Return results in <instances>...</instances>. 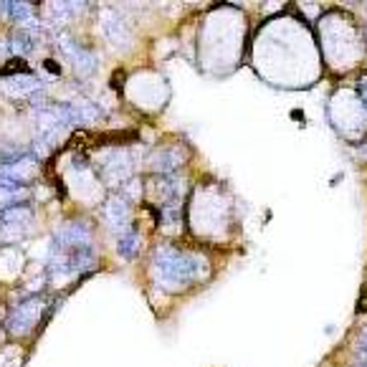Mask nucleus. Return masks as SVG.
<instances>
[{"label":"nucleus","mask_w":367,"mask_h":367,"mask_svg":"<svg viewBox=\"0 0 367 367\" xmlns=\"http://www.w3.org/2000/svg\"><path fill=\"white\" fill-rule=\"evenodd\" d=\"M203 266H206V261L201 256L178 251L173 246H160L152 259L154 281L167 292H182L190 284H195L203 276Z\"/></svg>","instance_id":"f257e3e1"},{"label":"nucleus","mask_w":367,"mask_h":367,"mask_svg":"<svg viewBox=\"0 0 367 367\" xmlns=\"http://www.w3.org/2000/svg\"><path fill=\"white\" fill-rule=\"evenodd\" d=\"M69 117H71V124H92L99 120V109L94 107L92 101L79 99L69 104Z\"/></svg>","instance_id":"0eeeda50"},{"label":"nucleus","mask_w":367,"mask_h":367,"mask_svg":"<svg viewBox=\"0 0 367 367\" xmlns=\"http://www.w3.org/2000/svg\"><path fill=\"white\" fill-rule=\"evenodd\" d=\"M73 64H76V71L81 73V76H89V73H94V69H96V56L92 54V51H87V48H76L73 51Z\"/></svg>","instance_id":"9b49d317"},{"label":"nucleus","mask_w":367,"mask_h":367,"mask_svg":"<svg viewBox=\"0 0 367 367\" xmlns=\"http://www.w3.org/2000/svg\"><path fill=\"white\" fill-rule=\"evenodd\" d=\"M104 215H107V223L114 228V231H129V206H127V198L122 195H112L104 206Z\"/></svg>","instance_id":"39448f33"},{"label":"nucleus","mask_w":367,"mask_h":367,"mask_svg":"<svg viewBox=\"0 0 367 367\" xmlns=\"http://www.w3.org/2000/svg\"><path fill=\"white\" fill-rule=\"evenodd\" d=\"M43 307H46V301L43 299H28L23 301L20 307L13 309V314H10V319H8V329L13 334H28L31 329L38 324L41 314H43Z\"/></svg>","instance_id":"f03ea898"},{"label":"nucleus","mask_w":367,"mask_h":367,"mask_svg":"<svg viewBox=\"0 0 367 367\" xmlns=\"http://www.w3.org/2000/svg\"><path fill=\"white\" fill-rule=\"evenodd\" d=\"M101 31H104V36H107L117 48L129 46V41H132L127 23L122 20V15L112 13V10H107V13L101 15Z\"/></svg>","instance_id":"20e7f679"},{"label":"nucleus","mask_w":367,"mask_h":367,"mask_svg":"<svg viewBox=\"0 0 367 367\" xmlns=\"http://www.w3.org/2000/svg\"><path fill=\"white\" fill-rule=\"evenodd\" d=\"M120 256L122 259H134L137 251H140V233L137 231H127V233H122L120 238Z\"/></svg>","instance_id":"f8f14e48"},{"label":"nucleus","mask_w":367,"mask_h":367,"mask_svg":"<svg viewBox=\"0 0 367 367\" xmlns=\"http://www.w3.org/2000/svg\"><path fill=\"white\" fill-rule=\"evenodd\" d=\"M6 92L13 94V96H28V94L38 92V79L31 76V73H23V76H6Z\"/></svg>","instance_id":"423d86ee"},{"label":"nucleus","mask_w":367,"mask_h":367,"mask_svg":"<svg viewBox=\"0 0 367 367\" xmlns=\"http://www.w3.org/2000/svg\"><path fill=\"white\" fill-rule=\"evenodd\" d=\"M360 367H367V362H360Z\"/></svg>","instance_id":"ddd939ff"},{"label":"nucleus","mask_w":367,"mask_h":367,"mask_svg":"<svg viewBox=\"0 0 367 367\" xmlns=\"http://www.w3.org/2000/svg\"><path fill=\"white\" fill-rule=\"evenodd\" d=\"M54 238L59 248L92 246V228H89V223H81V220H69V223H61L56 228Z\"/></svg>","instance_id":"7ed1b4c3"},{"label":"nucleus","mask_w":367,"mask_h":367,"mask_svg":"<svg viewBox=\"0 0 367 367\" xmlns=\"http://www.w3.org/2000/svg\"><path fill=\"white\" fill-rule=\"evenodd\" d=\"M104 175L109 180H124L129 175V160L127 154L122 152H112L104 157Z\"/></svg>","instance_id":"6e6552de"},{"label":"nucleus","mask_w":367,"mask_h":367,"mask_svg":"<svg viewBox=\"0 0 367 367\" xmlns=\"http://www.w3.org/2000/svg\"><path fill=\"white\" fill-rule=\"evenodd\" d=\"M180 162H182V154L173 152V150H157L152 157V167L157 173H170V170H175Z\"/></svg>","instance_id":"9d476101"},{"label":"nucleus","mask_w":367,"mask_h":367,"mask_svg":"<svg viewBox=\"0 0 367 367\" xmlns=\"http://www.w3.org/2000/svg\"><path fill=\"white\" fill-rule=\"evenodd\" d=\"M41 41V31H26V28H15L13 34V51L15 54H31Z\"/></svg>","instance_id":"1a4fd4ad"}]
</instances>
